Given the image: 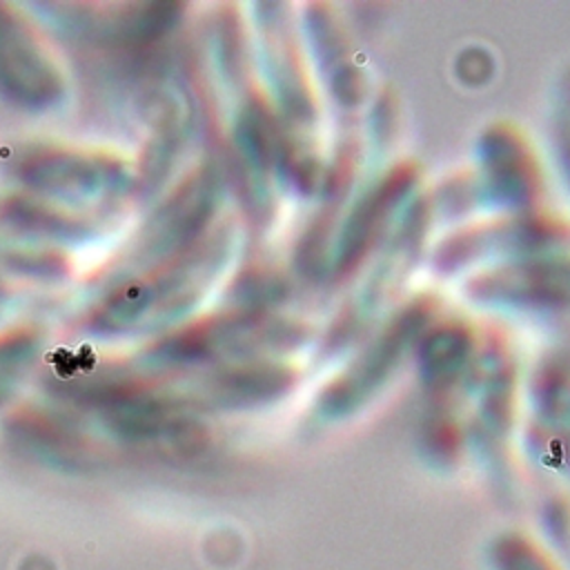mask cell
Here are the masks:
<instances>
[{
    "label": "cell",
    "mask_w": 570,
    "mask_h": 570,
    "mask_svg": "<svg viewBox=\"0 0 570 570\" xmlns=\"http://www.w3.org/2000/svg\"><path fill=\"white\" fill-rule=\"evenodd\" d=\"M0 85L31 102H40L58 89L51 69L9 16H0Z\"/></svg>",
    "instance_id": "1"
}]
</instances>
